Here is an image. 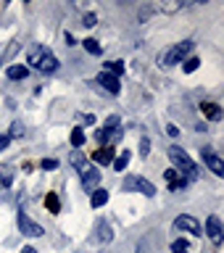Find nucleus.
I'll return each mask as SVG.
<instances>
[{
	"label": "nucleus",
	"instance_id": "nucleus-26",
	"mask_svg": "<svg viewBox=\"0 0 224 253\" xmlns=\"http://www.w3.org/2000/svg\"><path fill=\"white\" fill-rule=\"evenodd\" d=\"M45 206H47L50 211H58V198H55V195H47V198H45Z\"/></svg>",
	"mask_w": 224,
	"mask_h": 253
},
{
	"label": "nucleus",
	"instance_id": "nucleus-23",
	"mask_svg": "<svg viewBox=\"0 0 224 253\" xmlns=\"http://www.w3.org/2000/svg\"><path fill=\"white\" fill-rule=\"evenodd\" d=\"M172 253H190V243L182 240V237H179V240H174L172 243Z\"/></svg>",
	"mask_w": 224,
	"mask_h": 253
},
{
	"label": "nucleus",
	"instance_id": "nucleus-20",
	"mask_svg": "<svg viewBox=\"0 0 224 253\" xmlns=\"http://www.w3.org/2000/svg\"><path fill=\"white\" fill-rule=\"evenodd\" d=\"M71 145H74L77 150L85 145V132H82V126H74V132H71Z\"/></svg>",
	"mask_w": 224,
	"mask_h": 253
},
{
	"label": "nucleus",
	"instance_id": "nucleus-3",
	"mask_svg": "<svg viewBox=\"0 0 224 253\" xmlns=\"http://www.w3.org/2000/svg\"><path fill=\"white\" fill-rule=\"evenodd\" d=\"M193 40H182V42H177V45H172L169 50H166L161 58H158V63L161 66H166V69H172V66H177V63H185L187 61V55L193 53Z\"/></svg>",
	"mask_w": 224,
	"mask_h": 253
},
{
	"label": "nucleus",
	"instance_id": "nucleus-25",
	"mask_svg": "<svg viewBox=\"0 0 224 253\" xmlns=\"http://www.w3.org/2000/svg\"><path fill=\"white\" fill-rule=\"evenodd\" d=\"M40 166H43L45 171H53V169H58V161H53V158H43V161H40Z\"/></svg>",
	"mask_w": 224,
	"mask_h": 253
},
{
	"label": "nucleus",
	"instance_id": "nucleus-4",
	"mask_svg": "<svg viewBox=\"0 0 224 253\" xmlns=\"http://www.w3.org/2000/svg\"><path fill=\"white\" fill-rule=\"evenodd\" d=\"M95 140H98L103 148L116 145V142L122 140V122H119V116H111L106 122V126H100V129L95 132Z\"/></svg>",
	"mask_w": 224,
	"mask_h": 253
},
{
	"label": "nucleus",
	"instance_id": "nucleus-32",
	"mask_svg": "<svg viewBox=\"0 0 224 253\" xmlns=\"http://www.w3.org/2000/svg\"><path fill=\"white\" fill-rule=\"evenodd\" d=\"M166 132H169L172 137H177V134H179V129H177V126H174V124H169V129H166Z\"/></svg>",
	"mask_w": 224,
	"mask_h": 253
},
{
	"label": "nucleus",
	"instance_id": "nucleus-34",
	"mask_svg": "<svg viewBox=\"0 0 224 253\" xmlns=\"http://www.w3.org/2000/svg\"><path fill=\"white\" fill-rule=\"evenodd\" d=\"M137 253H140V251H137Z\"/></svg>",
	"mask_w": 224,
	"mask_h": 253
},
{
	"label": "nucleus",
	"instance_id": "nucleus-13",
	"mask_svg": "<svg viewBox=\"0 0 224 253\" xmlns=\"http://www.w3.org/2000/svg\"><path fill=\"white\" fill-rule=\"evenodd\" d=\"M201 114L206 119H211V122H219V119H222V108L217 106V103H201Z\"/></svg>",
	"mask_w": 224,
	"mask_h": 253
},
{
	"label": "nucleus",
	"instance_id": "nucleus-16",
	"mask_svg": "<svg viewBox=\"0 0 224 253\" xmlns=\"http://www.w3.org/2000/svg\"><path fill=\"white\" fill-rule=\"evenodd\" d=\"M106 203H108V193L98 187V190L90 195V206H92V209H100V206H106Z\"/></svg>",
	"mask_w": 224,
	"mask_h": 253
},
{
	"label": "nucleus",
	"instance_id": "nucleus-17",
	"mask_svg": "<svg viewBox=\"0 0 224 253\" xmlns=\"http://www.w3.org/2000/svg\"><path fill=\"white\" fill-rule=\"evenodd\" d=\"M13 166L11 164H0V182H3V185L8 187V185H13Z\"/></svg>",
	"mask_w": 224,
	"mask_h": 253
},
{
	"label": "nucleus",
	"instance_id": "nucleus-8",
	"mask_svg": "<svg viewBox=\"0 0 224 253\" xmlns=\"http://www.w3.org/2000/svg\"><path fill=\"white\" fill-rule=\"evenodd\" d=\"M201 158H203L206 169H211L217 177H222V174H224V161L217 156V150H214V148H201Z\"/></svg>",
	"mask_w": 224,
	"mask_h": 253
},
{
	"label": "nucleus",
	"instance_id": "nucleus-9",
	"mask_svg": "<svg viewBox=\"0 0 224 253\" xmlns=\"http://www.w3.org/2000/svg\"><path fill=\"white\" fill-rule=\"evenodd\" d=\"M16 219H19V232L21 235H27V237H40V235H43V227H40L37 221H32L24 211H19V216H16Z\"/></svg>",
	"mask_w": 224,
	"mask_h": 253
},
{
	"label": "nucleus",
	"instance_id": "nucleus-22",
	"mask_svg": "<svg viewBox=\"0 0 224 253\" xmlns=\"http://www.w3.org/2000/svg\"><path fill=\"white\" fill-rule=\"evenodd\" d=\"M127 164H130V153H122L119 158H114V161H111V166H114L116 171H124V169H127Z\"/></svg>",
	"mask_w": 224,
	"mask_h": 253
},
{
	"label": "nucleus",
	"instance_id": "nucleus-5",
	"mask_svg": "<svg viewBox=\"0 0 224 253\" xmlns=\"http://www.w3.org/2000/svg\"><path fill=\"white\" fill-rule=\"evenodd\" d=\"M124 190H130V193H142L148 198L156 195V185H153V182H148L145 177H127L124 179Z\"/></svg>",
	"mask_w": 224,
	"mask_h": 253
},
{
	"label": "nucleus",
	"instance_id": "nucleus-12",
	"mask_svg": "<svg viewBox=\"0 0 224 253\" xmlns=\"http://www.w3.org/2000/svg\"><path fill=\"white\" fill-rule=\"evenodd\" d=\"M164 179L169 182V190H172V193H179V190H185V187H187V179L182 177V174H177L174 169H166Z\"/></svg>",
	"mask_w": 224,
	"mask_h": 253
},
{
	"label": "nucleus",
	"instance_id": "nucleus-30",
	"mask_svg": "<svg viewBox=\"0 0 224 253\" xmlns=\"http://www.w3.org/2000/svg\"><path fill=\"white\" fill-rule=\"evenodd\" d=\"M8 142H11V137H8V134H0V150H5Z\"/></svg>",
	"mask_w": 224,
	"mask_h": 253
},
{
	"label": "nucleus",
	"instance_id": "nucleus-24",
	"mask_svg": "<svg viewBox=\"0 0 224 253\" xmlns=\"http://www.w3.org/2000/svg\"><path fill=\"white\" fill-rule=\"evenodd\" d=\"M24 134V124L21 122H13L11 124V132H8V137H21Z\"/></svg>",
	"mask_w": 224,
	"mask_h": 253
},
{
	"label": "nucleus",
	"instance_id": "nucleus-14",
	"mask_svg": "<svg viewBox=\"0 0 224 253\" xmlns=\"http://www.w3.org/2000/svg\"><path fill=\"white\" fill-rule=\"evenodd\" d=\"M69 164L74 166L77 171H82L85 166H87V156L82 153V150H77V148H74V150H71V153H69Z\"/></svg>",
	"mask_w": 224,
	"mask_h": 253
},
{
	"label": "nucleus",
	"instance_id": "nucleus-21",
	"mask_svg": "<svg viewBox=\"0 0 224 253\" xmlns=\"http://www.w3.org/2000/svg\"><path fill=\"white\" fill-rule=\"evenodd\" d=\"M122 71H124V63H122V61H106V74L119 77Z\"/></svg>",
	"mask_w": 224,
	"mask_h": 253
},
{
	"label": "nucleus",
	"instance_id": "nucleus-7",
	"mask_svg": "<svg viewBox=\"0 0 224 253\" xmlns=\"http://www.w3.org/2000/svg\"><path fill=\"white\" fill-rule=\"evenodd\" d=\"M174 229H177V232H190V235H203L201 221L195 216H190V213H182V216L174 219Z\"/></svg>",
	"mask_w": 224,
	"mask_h": 253
},
{
	"label": "nucleus",
	"instance_id": "nucleus-19",
	"mask_svg": "<svg viewBox=\"0 0 224 253\" xmlns=\"http://www.w3.org/2000/svg\"><path fill=\"white\" fill-rule=\"evenodd\" d=\"M85 50H87V53H92V55H100V53H103V47H100V42H98L95 37H87V40H85Z\"/></svg>",
	"mask_w": 224,
	"mask_h": 253
},
{
	"label": "nucleus",
	"instance_id": "nucleus-11",
	"mask_svg": "<svg viewBox=\"0 0 224 253\" xmlns=\"http://www.w3.org/2000/svg\"><path fill=\"white\" fill-rule=\"evenodd\" d=\"M95 82H98L106 92H111V95H119V90H122V84H119V77L106 74V71H103V74H98V79H95Z\"/></svg>",
	"mask_w": 224,
	"mask_h": 253
},
{
	"label": "nucleus",
	"instance_id": "nucleus-28",
	"mask_svg": "<svg viewBox=\"0 0 224 253\" xmlns=\"http://www.w3.org/2000/svg\"><path fill=\"white\" fill-rule=\"evenodd\" d=\"M198 63H201L198 58H187V61H185V71H187V74H190V71H195V69H198Z\"/></svg>",
	"mask_w": 224,
	"mask_h": 253
},
{
	"label": "nucleus",
	"instance_id": "nucleus-29",
	"mask_svg": "<svg viewBox=\"0 0 224 253\" xmlns=\"http://www.w3.org/2000/svg\"><path fill=\"white\" fill-rule=\"evenodd\" d=\"M95 24H98V16H95V13H87V16H85V27H95Z\"/></svg>",
	"mask_w": 224,
	"mask_h": 253
},
{
	"label": "nucleus",
	"instance_id": "nucleus-27",
	"mask_svg": "<svg viewBox=\"0 0 224 253\" xmlns=\"http://www.w3.org/2000/svg\"><path fill=\"white\" fill-rule=\"evenodd\" d=\"M158 8H161V11H179V8H182V3H161V5H158Z\"/></svg>",
	"mask_w": 224,
	"mask_h": 253
},
{
	"label": "nucleus",
	"instance_id": "nucleus-6",
	"mask_svg": "<svg viewBox=\"0 0 224 253\" xmlns=\"http://www.w3.org/2000/svg\"><path fill=\"white\" fill-rule=\"evenodd\" d=\"M79 182H82V187L87 190V193H95L98 190V185H100V169L98 166H90L87 164L82 171H79Z\"/></svg>",
	"mask_w": 224,
	"mask_h": 253
},
{
	"label": "nucleus",
	"instance_id": "nucleus-15",
	"mask_svg": "<svg viewBox=\"0 0 224 253\" xmlns=\"http://www.w3.org/2000/svg\"><path fill=\"white\" fill-rule=\"evenodd\" d=\"M5 74H8V79H27L29 69H27V66H19V63H11Z\"/></svg>",
	"mask_w": 224,
	"mask_h": 253
},
{
	"label": "nucleus",
	"instance_id": "nucleus-33",
	"mask_svg": "<svg viewBox=\"0 0 224 253\" xmlns=\"http://www.w3.org/2000/svg\"><path fill=\"white\" fill-rule=\"evenodd\" d=\"M21 253H37V251H35V248H24Z\"/></svg>",
	"mask_w": 224,
	"mask_h": 253
},
{
	"label": "nucleus",
	"instance_id": "nucleus-18",
	"mask_svg": "<svg viewBox=\"0 0 224 253\" xmlns=\"http://www.w3.org/2000/svg\"><path fill=\"white\" fill-rule=\"evenodd\" d=\"M95 161H98V164H103V166H106V164H111V161H114V148H103L100 153H95Z\"/></svg>",
	"mask_w": 224,
	"mask_h": 253
},
{
	"label": "nucleus",
	"instance_id": "nucleus-31",
	"mask_svg": "<svg viewBox=\"0 0 224 253\" xmlns=\"http://www.w3.org/2000/svg\"><path fill=\"white\" fill-rule=\"evenodd\" d=\"M140 156H148V140L145 137L140 140Z\"/></svg>",
	"mask_w": 224,
	"mask_h": 253
},
{
	"label": "nucleus",
	"instance_id": "nucleus-2",
	"mask_svg": "<svg viewBox=\"0 0 224 253\" xmlns=\"http://www.w3.org/2000/svg\"><path fill=\"white\" fill-rule=\"evenodd\" d=\"M169 158H172V164H174V171L182 174L187 182H195L198 177H201V169L193 164V158H190L179 145H172V148H169Z\"/></svg>",
	"mask_w": 224,
	"mask_h": 253
},
{
	"label": "nucleus",
	"instance_id": "nucleus-1",
	"mask_svg": "<svg viewBox=\"0 0 224 253\" xmlns=\"http://www.w3.org/2000/svg\"><path fill=\"white\" fill-rule=\"evenodd\" d=\"M27 61H29V66L40 71V74H53L55 69H58V58H55V53L50 50V47H45V45H35L29 50L27 55Z\"/></svg>",
	"mask_w": 224,
	"mask_h": 253
},
{
	"label": "nucleus",
	"instance_id": "nucleus-10",
	"mask_svg": "<svg viewBox=\"0 0 224 253\" xmlns=\"http://www.w3.org/2000/svg\"><path fill=\"white\" fill-rule=\"evenodd\" d=\"M206 235H209V240H211L214 245H222L224 235H222V221H219L217 213H211V216L206 219Z\"/></svg>",
	"mask_w": 224,
	"mask_h": 253
}]
</instances>
